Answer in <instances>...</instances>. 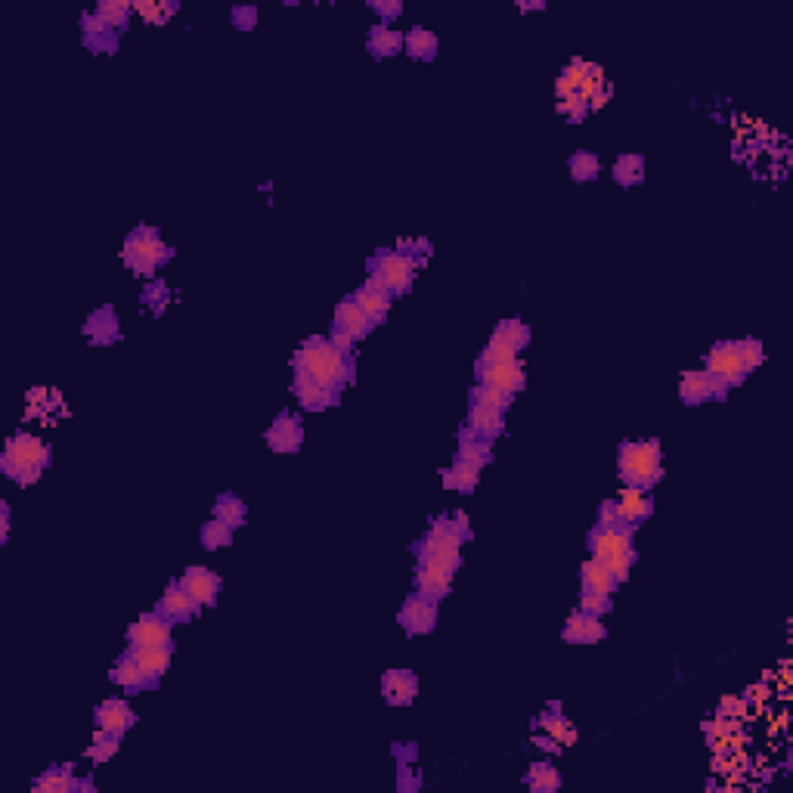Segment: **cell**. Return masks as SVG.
<instances>
[{"mask_svg": "<svg viewBox=\"0 0 793 793\" xmlns=\"http://www.w3.org/2000/svg\"><path fill=\"white\" fill-rule=\"evenodd\" d=\"M472 540V524L465 512H450L431 521L428 534L412 545V555L422 567L456 574L462 567V545Z\"/></svg>", "mask_w": 793, "mask_h": 793, "instance_id": "1", "label": "cell"}, {"mask_svg": "<svg viewBox=\"0 0 793 793\" xmlns=\"http://www.w3.org/2000/svg\"><path fill=\"white\" fill-rule=\"evenodd\" d=\"M291 369H301V372L313 375L322 388L338 391V394H341L344 384L353 381V360L348 353L335 351L329 344V338L322 335H310L298 344L295 357H291Z\"/></svg>", "mask_w": 793, "mask_h": 793, "instance_id": "2", "label": "cell"}, {"mask_svg": "<svg viewBox=\"0 0 793 793\" xmlns=\"http://www.w3.org/2000/svg\"><path fill=\"white\" fill-rule=\"evenodd\" d=\"M633 543H635V527H602V524H595L586 536L589 555L617 576V583L629 580V571H633L638 558Z\"/></svg>", "mask_w": 793, "mask_h": 793, "instance_id": "3", "label": "cell"}, {"mask_svg": "<svg viewBox=\"0 0 793 793\" xmlns=\"http://www.w3.org/2000/svg\"><path fill=\"white\" fill-rule=\"evenodd\" d=\"M664 450L660 441H623L617 450V474L623 487H638L651 490L654 483L664 481Z\"/></svg>", "mask_w": 793, "mask_h": 793, "instance_id": "4", "label": "cell"}, {"mask_svg": "<svg viewBox=\"0 0 793 793\" xmlns=\"http://www.w3.org/2000/svg\"><path fill=\"white\" fill-rule=\"evenodd\" d=\"M415 270H419V258L403 249H379L369 260L366 286L388 291L391 298H400L412 289Z\"/></svg>", "mask_w": 793, "mask_h": 793, "instance_id": "5", "label": "cell"}, {"mask_svg": "<svg viewBox=\"0 0 793 793\" xmlns=\"http://www.w3.org/2000/svg\"><path fill=\"white\" fill-rule=\"evenodd\" d=\"M171 258H174V249L161 239L156 227H149V223H140V227L125 239V249H121V260L140 276H152Z\"/></svg>", "mask_w": 793, "mask_h": 793, "instance_id": "6", "label": "cell"}, {"mask_svg": "<svg viewBox=\"0 0 793 793\" xmlns=\"http://www.w3.org/2000/svg\"><path fill=\"white\" fill-rule=\"evenodd\" d=\"M50 462H53L50 446L44 443L41 437L19 431V434H13L10 441H6V446H4V456H0V472L16 481L19 474L32 472V468H47Z\"/></svg>", "mask_w": 793, "mask_h": 793, "instance_id": "7", "label": "cell"}, {"mask_svg": "<svg viewBox=\"0 0 793 793\" xmlns=\"http://www.w3.org/2000/svg\"><path fill=\"white\" fill-rule=\"evenodd\" d=\"M704 369L713 375V379H719L726 388H737V384H744V379L750 372H747L744 360H741V351H737V341H716L710 353L704 357Z\"/></svg>", "mask_w": 793, "mask_h": 793, "instance_id": "8", "label": "cell"}, {"mask_svg": "<svg viewBox=\"0 0 793 793\" xmlns=\"http://www.w3.org/2000/svg\"><path fill=\"white\" fill-rule=\"evenodd\" d=\"M161 645H174V623L161 617L158 611L143 614L127 629V648H161Z\"/></svg>", "mask_w": 793, "mask_h": 793, "instance_id": "9", "label": "cell"}, {"mask_svg": "<svg viewBox=\"0 0 793 793\" xmlns=\"http://www.w3.org/2000/svg\"><path fill=\"white\" fill-rule=\"evenodd\" d=\"M726 394H728V388L719 379H713L707 369H688V372H682L679 397H682L685 406H700V403H710V400H726Z\"/></svg>", "mask_w": 793, "mask_h": 793, "instance_id": "10", "label": "cell"}, {"mask_svg": "<svg viewBox=\"0 0 793 793\" xmlns=\"http://www.w3.org/2000/svg\"><path fill=\"white\" fill-rule=\"evenodd\" d=\"M474 379L477 384H490V388H499L505 394H521L527 388V372H524V363H474Z\"/></svg>", "mask_w": 793, "mask_h": 793, "instance_id": "11", "label": "cell"}, {"mask_svg": "<svg viewBox=\"0 0 793 793\" xmlns=\"http://www.w3.org/2000/svg\"><path fill=\"white\" fill-rule=\"evenodd\" d=\"M397 620H400V626H403L406 635H431L437 629V602H431V598L412 592V595L403 602V607H400Z\"/></svg>", "mask_w": 793, "mask_h": 793, "instance_id": "12", "label": "cell"}, {"mask_svg": "<svg viewBox=\"0 0 793 793\" xmlns=\"http://www.w3.org/2000/svg\"><path fill=\"white\" fill-rule=\"evenodd\" d=\"M267 446H270L273 452H298L304 443V428H301V419L291 412H280L273 419V425L267 428L264 434Z\"/></svg>", "mask_w": 793, "mask_h": 793, "instance_id": "13", "label": "cell"}, {"mask_svg": "<svg viewBox=\"0 0 793 793\" xmlns=\"http://www.w3.org/2000/svg\"><path fill=\"white\" fill-rule=\"evenodd\" d=\"M651 490H638V487H623L617 499H611L614 503V512H617V518L623 524H629V527H638L642 521H648L654 514V499L648 496Z\"/></svg>", "mask_w": 793, "mask_h": 793, "instance_id": "14", "label": "cell"}, {"mask_svg": "<svg viewBox=\"0 0 793 793\" xmlns=\"http://www.w3.org/2000/svg\"><path fill=\"white\" fill-rule=\"evenodd\" d=\"M94 719H97V728L109 731V735H118L125 737V731H130L137 726V713L130 710V704L125 697H109L94 710Z\"/></svg>", "mask_w": 793, "mask_h": 793, "instance_id": "15", "label": "cell"}, {"mask_svg": "<svg viewBox=\"0 0 793 793\" xmlns=\"http://www.w3.org/2000/svg\"><path fill=\"white\" fill-rule=\"evenodd\" d=\"M291 391H295L298 403H301L307 412H322V410H329V406L338 403V391L322 388V384L313 379V375L301 372V369H295V381H291Z\"/></svg>", "mask_w": 793, "mask_h": 793, "instance_id": "16", "label": "cell"}, {"mask_svg": "<svg viewBox=\"0 0 793 793\" xmlns=\"http://www.w3.org/2000/svg\"><path fill=\"white\" fill-rule=\"evenodd\" d=\"M156 611L161 614V617H168L171 623H187L192 617H198V611H202V605L196 602V598L189 595L187 589L180 586V583H171L165 592H161Z\"/></svg>", "mask_w": 793, "mask_h": 793, "instance_id": "17", "label": "cell"}, {"mask_svg": "<svg viewBox=\"0 0 793 793\" xmlns=\"http://www.w3.org/2000/svg\"><path fill=\"white\" fill-rule=\"evenodd\" d=\"M177 583H180V586L187 589L202 607H211L214 602H218V595H220V576L214 571H208V567H202V564L187 567Z\"/></svg>", "mask_w": 793, "mask_h": 793, "instance_id": "18", "label": "cell"}, {"mask_svg": "<svg viewBox=\"0 0 793 793\" xmlns=\"http://www.w3.org/2000/svg\"><path fill=\"white\" fill-rule=\"evenodd\" d=\"M561 638L571 645H595L602 642V638H607V626L602 623V617H595V614H586V611H576L567 617L564 629H561Z\"/></svg>", "mask_w": 793, "mask_h": 793, "instance_id": "19", "label": "cell"}, {"mask_svg": "<svg viewBox=\"0 0 793 793\" xmlns=\"http://www.w3.org/2000/svg\"><path fill=\"white\" fill-rule=\"evenodd\" d=\"M381 695L391 707H410L419 695V676L410 669H388L381 676Z\"/></svg>", "mask_w": 793, "mask_h": 793, "instance_id": "20", "label": "cell"}, {"mask_svg": "<svg viewBox=\"0 0 793 793\" xmlns=\"http://www.w3.org/2000/svg\"><path fill=\"white\" fill-rule=\"evenodd\" d=\"M332 329H341V332H348L353 341H363V338L372 332V320L366 317L363 310L357 307V301L348 295L341 298V301L335 304V313H332Z\"/></svg>", "mask_w": 793, "mask_h": 793, "instance_id": "21", "label": "cell"}, {"mask_svg": "<svg viewBox=\"0 0 793 793\" xmlns=\"http://www.w3.org/2000/svg\"><path fill=\"white\" fill-rule=\"evenodd\" d=\"M81 35H84V44H87L94 53L118 50V32H115L103 16H97V10H90L81 16Z\"/></svg>", "mask_w": 793, "mask_h": 793, "instance_id": "22", "label": "cell"}, {"mask_svg": "<svg viewBox=\"0 0 793 793\" xmlns=\"http://www.w3.org/2000/svg\"><path fill=\"white\" fill-rule=\"evenodd\" d=\"M112 682L121 685L125 691H149V688H158L161 679H156V676L146 673V669L125 651L118 660H115V666H112Z\"/></svg>", "mask_w": 793, "mask_h": 793, "instance_id": "23", "label": "cell"}, {"mask_svg": "<svg viewBox=\"0 0 793 793\" xmlns=\"http://www.w3.org/2000/svg\"><path fill=\"white\" fill-rule=\"evenodd\" d=\"M465 428L472 431L474 437H483V441H496L505 431V412L493 410V406H481V403H468V419Z\"/></svg>", "mask_w": 793, "mask_h": 793, "instance_id": "24", "label": "cell"}, {"mask_svg": "<svg viewBox=\"0 0 793 793\" xmlns=\"http://www.w3.org/2000/svg\"><path fill=\"white\" fill-rule=\"evenodd\" d=\"M84 335H87L94 344H112V341H118L121 322H118V313H115V307L112 304L97 307V310L87 317V322H84Z\"/></svg>", "mask_w": 793, "mask_h": 793, "instance_id": "25", "label": "cell"}, {"mask_svg": "<svg viewBox=\"0 0 793 793\" xmlns=\"http://www.w3.org/2000/svg\"><path fill=\"white\" fill-rule=\"evenodd\" d=\"M412 586H415V592H419V595L431 598V602H443V598L452 592V574L437 571V567H422V564H415Z\"/></svg>", "mask_w": 793, "mask_h": 793, "instance_id": "26", "label": "cell"}, {"mask_svg": "<svg viewBox=\"0 0 793 793\" xmlns=\"http://www.w3.org/2000/svg\"><path fill=\"white\" fill-rule=\"evenodd\" d=\"M437 50H441V41H437V35L428 32V28L415 25L403 35V53L410 59H415V63H431V59L437 56Z\"/></svg>", "mask_w": 793, "mask_h": 793, "instance_id": "27", "label": "cell"}, {"mask_svg": "<svg viewBox=\"0 0 793 793\" xmlns=\"http://www.w3.org/2000/svg\"><path fill=\"white\" fill-rule=\"evenodd\" d=\"M617 589V576L607 571L605 564H598L595 558L583 561L580 567V592H595V595H614Z\"/></svg>", "mask_w": 793, "mask_h": 793, "instance_id": "28", "label": "cell"}, {"mask_svg": "<svg viewBox=\"0 0 793 793\" xmlns=\"http://www.w3.org/2000/svg\"><path fill=\"white\" fill-rule=\"evenodd\" d=\"M366 50L372 53L375 59H388V56H397V53H403V35L397 32V28L391 25H375L369 28L366 35Z\"/></svg>", "mask_w": 793, "mask_h": 793, "instance_id": "29", "label": "cell"}, {"mask_svg": "<svg viewBox=\"0 0 793 793\" xmlns=\"http://www.w3.org/2000/svg\"><path fill=\"white\" fill-rule=\"evenodd\" d=\"M353 301H357V307L360 310L366 313L369 320H372V326H379V322H384V317H388V310H391V301H394V298L388 295V291H379V289H372V286H360L357 291H353Z\"/></svg>", "mask_w": 793, "mask_h": 793, "instance_id": "30", "label": "cell"}, {"mask_svg": "<svg viewBox=\"0 0 793 793\" xmlns=\"http://www.w3.org/2000/svg\"><path fill=\"white\" fill-rule=\"evenodd\" d=\"M536 726H540L545 735L552 737V741H558L564 747L576 744V728H574V722L561 713V704H549V710L540 716V722H536Z\"/></svg>", "mask_w": 793, "mask_h": 793, "instance_id": "31", "label": "cell"}, {"mask_svg": "<svg viewBox=\"0 0 793 793\" xmlns=\"http://www.w3.org/2000/svg\"><path fill=\"white\" fill-rule=\"evenodd\" d=\"M456 459L462 462H472L477 468H487L490 459H493V443L483 441V437H474L472 431L465 425L459 428V450H456Z\"/></svg>", "mask_w": 793, "mask_h": 793, "instance_id": "32", "label": "cell"}, {"mask_svg": "<svg viewBox=\"0 0 793 793\" xmlns=\"http://www.w3.org/2000/svg\"><path fill=\"white\" fill-rule=\"evenodd\" d=\"M32 788H35V793H78L81 778H75L68 766H56V768H47Z\"/></svg>", "mask_w": 793, "mask_h": 793, "instance_id": "33", "label": "cell"}, {"mask_svg": "<svg viewBox=\"0 0 793 793\" xmlns=\"http://www.w3.org/2000/svg\"><path fill=\"white\" fill-rule=\"evenodd\" d=\"M125 651L146 669V673L156 676V679H161V676L168 673V666H171L174 660V645H161V648H125Z\"/></svg>", "mask_w": 793, "mask_h": 793, "instance_id": "34", "label": "cell"}, {"mask_svg": "<svg viewBox=\"0 0 793 793\" xmlns=\"http://www.w3.org/2000/svg\"><path fill=\"white\" fill-rule=\"evenodd\" d=\"M530 326L527 322H521V320H503V322H496V329H493V335H490V341L493 344H503V348H512V351H524L530 344Z\"/></svg>", "mask_w": 793, "mask_h": 793, "instance_id": "35", "label": "cell"}, {"mask_svg": "<svg viewBox=\"0 0 793 793\" xmlns=\"http://www.w3.org/2000/svg\"><path fill=\"white\" fill-rule=\"evenodd\" d=\"M481 472L483 468L472 465V462L452 459V465L443 472V487L456 490V493H472L477 487V481H481Z\"/></svg>", "mask_w": 793, "mask_h": 793, "instance_id": "36", "label": "cell"}, {"mask_svg": "<svg viewBox=\"0 0 793 793\" xmlns=\"http://www.w3.org/2000/svg\"><path fill=\"white\" fill-rule=\"evenodd\" d=\"M211 518L223 521L227 527H242L245 518H249V508H245L242 499L236 496V493H220L218 499H214V508H211Z\"/></svg>", "mask_w": 793, "mask_h": 793, "instance_id": "37", "label": "cell"}, {"mask_svg": "<svg viewBox=\"0 0 793 793\" xmlns=\"http://www.w3.org/2000/svg\"><path fill=\"white\" fill-rule=\"evenodd\" d=\"M614 180H617L620 187H626V189L638 187V183L645 180V158L635 156V152L620 156L617 161H614Z\"/></svg>", "mask_w": 793, "mask_h": 793, "instance_id": "38", "label": "cell"}, {"mask_svg": "<svg viewBox=\"0 0 793 793\" xmlns=\"http://www.w3.org/2000/svg\"><path fill=\"white\" fill-rule=\"evenodd\" d=\"M527 788L534 793H555L561 788V772L555 766H549V762H536V766L527 768Z\"/></svg>", "mask_w": 793, "mask_h": 793, "instance_id": "39", "label": "cell"}, {"mask_svg": "<svg viewBox=\"0 0 793 793\" xmlns=\"http://www.w3.org/2000/svg\"><path fill=\"white\" fill-rule=\"evenodd\" d=\"M567 168H571V177L576 183H589L602 171V161H598V156H592V152H574V156L567 158Z\"/></svg>", "mask_w": 793, "mask_h": 793, "instance_id": "40", "label": "cell"}, {"mask_svg": "<svg viewBox=\"0 0 793 793\" xmlns=\"http://www.w3.org/2000/svg\"><path fill=\"white\" fill-rule=\"evenodd\" d=\"M202 545L208 552H218V549H227V545H233V527H227L223 521L211 518L205 521L202 527Z\"/></svg>", "mask_w": 793, "mask_h": 793, "instance_id": "41", "label": "cell"}, {"mask_svg": "<svg viewBox=\"0 0 793 793\" xmlns=\"http://www.w3.org/2000/svg\"><path fill=\"white\" fill-rule=\"evenodd\" d=\"M118 747H121V737L118 735H109V731H103V728H97V735H94V744H90V750H87V757H90V762H109L115 753H118Z\"/></svg>", "mask_w": 793, "mask_h": 793, "instance_id": "42", "label": "cell"}, {"mask_svg": "<svg viewBox=\"0 0 793 793\" xmlns=\"http://www.w3.org/2000/svg\"><path fill=\"white\" fill-rule=\"evenodd\" d=\"M512 400H514L512 394H505V391H499V388H490V384H474L472 388V403L493 406V410H499V412H508Z\"/></svg>", "mask_w": 793, "mask_h": 793, "instance_id": "43", "label": "cell"}, {"mask_svg": "<svg viewBox=\"0 0 793 793\" xmlns=\"http://www.w3.org/2000/svg\"><path fill=\"white\" fill-rule=\"evenodd\" d=\"M94 10H97V16H103L106 22H109L115 32H118V28H125L127 19H130V4H127V0H99Z\"/></svg>", "mask_w": 793, "mask_h": 793, "instance_id": "44", "label": "cell"}, {"mask_svg": "<svg viewBox=\"0 0 793 793\" xmlns=\"http://www.w3.org/2000/svg\"><path fill=\"white\" fill-rule=\"evenodd\" d=\"M737 351H741V360H744L747 372L759 369L762 360H766V348H762L759 338H737Z\"/></svg>", "mask_w": 793, "mask_h": 793, "instance_id": "45", "label": "cell"}, {"mask_svg": "<svg viewBox=\"0 0 793 793\" xmlns=\"http://www.w3.org/2000/svg\"><path fill=\"white\" fill-rule=\"evenodd\" d=\"M168 298H171V291H168V286L161 280H149V286L143 289V304L152 307V313H156V317L165 313Z\"/></svg>", "mask_w": 793, "mask_h": 793, "instance_id": "46", "label": "cell"}, {"mask_svg": "<svg viewBox=\"0 0 793 793\" xmlns=\"http://www.w3.org/2000/svg\"><path fill=\"white\" fill-rule=\"evenodd\" d=\"M558 109L564 112L567 118L574 121V125H580V121H583V118H586V115H589L592 103H589V99L583 97V94H576V90H574V94L561 97V106H558Z\"/></svg>", "mask_w": 793, "mask_h": 793, "instance_id": "47", "label": "cell"}, {"mask_svg": "<svg viewBox=\"0 0 793 793\" xmlns=\"http://www.w3.org/2000/svg\"><path fill=\"white\" fill-rule=\"evenodd\" d=\"M481 363H521V353L512 348H503V344L487 341V348L481 351Z\"/></svg>", "mask_w": 793, "mask_h": 793, "instance_id": "48", "label": "cell"}, {"mask_svg": "<svg viewBox=\"0 0 793 793\" xmlns=\"http://www.w3.org/2000/svg\"><path fill=\"white\" fill-rule=\"evenodd\" d=\"M611 595H595V592H580V611L586 614H595V617H605V614H611Z\"/></svg>", "mask_w": 793, "mask_h": 793, "instance_id": "49", "label": "cell"}, {"mask_svg": "<svg viewBox=\"0 0 793 793\" xmlns=\"http://www.w3.org/2000/svg\"><path fill=\"white\" fill-rule=\"evenodd\" d=\"M233 25L239 28V32H251L254 25H258V6H249V4H239L233 6Z\"/></svg>", "mask_w": 793, "mask_h": 793, "instance_id": "50", "label": "cell"}, {"mask_svg": "<svg viewBox=\"0 0 793 793\" xmlns=\"http://www.w3.org/2000/svg\"><path fill=\"white\" fill-rule=\"evenodd\" d=\"M369 10L379 13L384 25H391V19L403 16V4L400 0H369Z\"/></svg>", "mask_w": 793, "mask_h": 793, "instance_id": "51", "label": "cell"}, {"mask_svg": "<svg viewBox=\"0 0 793 793\" xmlns=\"http://www.w3.org/2000/svg\"><path fill=\"white\" fill-rule=\"evenodd\" d=\"M747 713V700L744 697H726L719 704V716L722 719H741Z\"/></svg>", "mask_w": 793, "mask_h": 793, "instance_id": "52", "label": "cell"}, {"mask_svg": "<svg viewBox=\"0 0 793 793\" xmlns=\"http://www.w3.org/2000/svg\"><path fill=\"white\" fill-rule=\"evenodd\" d=\"M329 344H332L335 351H341V353H348V357H351L353 338L348 332H341V329H332V332H329Z\"/></svg>", "mask_w": 793, "mask_h": 793, "instance_id": "53", "label": "cell"}, {"mask_svg": "<svg viewBox=\"0 0 793 793\" xmlns=\"http://www.w3.org/2000/svg\"><path fill=\"white\" fill-rule=\"evenodd\" d=\"M10 540V503H0V545Z\"/></svg>", "mask_w": 793, "mask_h": 793, "instance_id": "54", "label": "cell"}, {"mask_svg": "<svg viewBox=\"0 0 793 793\" xmlns=\"http://www.w3.org/2000/svg\"><path fill=\"white\" fill-rule=\"evenodd\" d=\"M41 474H44V468H32V472L19 474V477H16V483H19V487H32V483L41 481Z\"/></svg>", "mask_w": 793, "mask_h": 793, "instance_id": "55", "label": "cell"}, {"mask_svg": "<svg viewBox=\"0 0 793 793\" xmlns=\"http://www.w3.org/2000/svg\"><path fill=\"white\" fill-rule=\"evenodd\" d=\"M518 10H545V4H543V0H530V4L518 0Z\"/></svg>", "mask_w": 793, "mask_h": 793, "instance_id": "56", "label": "cell"}]
</instances>
